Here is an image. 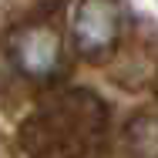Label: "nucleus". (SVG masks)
Instances as JSON below:
<instances>
[{
	"instance_id": "1",
	"label": "nucleus",
	"mask_w": 158,
	"mask_h": 158,
	"mask_svg": "<svg viewBox=\"0 0 158 158\" xmlns=\"http://www.w3.org/2000/svg\"><path fill=\"white\" fill-rule=\"evenodd\" d=\"M3 54H7L10 67L20 77L34 81V84H51L67 71L61 31L54 24H47V20L14 27L3 37Z\"/></svg>"
},
{
	"instance_id": "2",
	"label": "nucleus",
	"mask_w": 158,
	"mask_h": 158,
	"mask_svg": "<svg viewBox=\"0 0 158 158\" xmlns=\"http://www.w3.org/2000/svg\"><path fill=\"white\" fill-rule=\"evenodd\" d=\"M121 3L118 0H81L74 10V47L84 61H101L121 40Z\"/></svg>"
}]
</instances>
